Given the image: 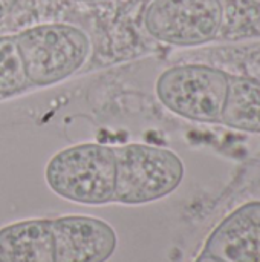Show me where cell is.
<instances>
[{"label": "cell", "instance_id": "5b68a950", "mask_svg": "<svg viewBox=\"0 0 260 262\" xmlns=\"http://www.w3.org/2000/svg\"><path fill=\"white\" fill-rule=\"evenodd\" d=\"M222 25V0H153L144 12L147 32L173 46L208 43L218 37Z\"/></svg>", "mask_w": 260, "mask_h": 262}, {"label": "cell", "instance_id": "7c38bea8", "mask_svg": "<svg viewBox=\"0 0 260 262\" xmlns=\"http://www.w3.org/2000/svg\"><path fill=\"white\" fill-rule=\"evenodd\" d=\"M15 5H17V0H0V20L6 17L14 9Z\"/></svg>", "mask_w": 260, "mask_h": 262}, {"label": "cell", "instance_id": "3957f363", "mask_svg": "<svg viewBox=\"0 0 260 262\" xmlns=\"http://www.w3.org/2000/svg\"><path fill=\"white\" fill-rule=\"evenodd\" d=\"M116 180L113 201L146 204L178 189L184 178L182 160L170 149L130 143L113 147Z\"/></svg>", "mask_w": 260, "mask_h": 262}, {"label": "cell", "instance_id": "ba28073f", "mask_svg": "<svg viewBox=\"0 0 260 262\" xmlns=\"http://www.w3.org/2000/svg\"><path fill=\"white\" fill-rule=\"evenodd\" d=\"M0 262H55L52 221L29 220L0 229Z\"/></svg>", "mask_w": 260, "mask_h": 262}, {"label": "cell", "instance_id": "6da1fadb", "mask_svg": "<svg viewBox=\"0 0 260 262\" xmlns=\"http://www.w3.org/2000/svg\"><path fill=\"white\" fill-rule=\"evenodd\" d=\"M46 181L61 198L89 206L112 203L116 166L113 147L75 144L55 154L46 166Z\"/></svg>", "mask_w": 260, "mask_h": 262}, {"label": "cell", "instance_id": "277c9868", "mask_svg": "<svg viewBox=\"0 0 260 262\" xmlns=\"http://www.w3.org/2000/svg\"><path fill=\"white\" fill-rule=\"evenodd\" d=\"M230 75L207 64H179L156 81L159 101L173 114L201 123L221 121Z\"/></svg>", "mask_w": 260, "mask_h": 262}, {"label": "cell", "instance_id": "8fae6325", "mask_svg": "<svg viewBox=\"0 0 260 262\" xmlns=\"http://www.w3.org/2000/svg\"><path fill=\"white\" fill-rule=\"evenodd\" d=\"M195 262H241L238 259H233L230 256L225 255H213V253H207V252H201V255L196 258Z\"/></svg>", "mask_w": 260, "mask_h": 262}, {"label": "cell", "instance_id": "30bf717a", "mask_svg": "<svg viewBox=\"0 0 260 262\" xmlns=\"http://www.w3.org/2000/svg\"><path fill=\"white\" fill-rule=\"evenodd\" d=\"M29 86L15 35L0 37V97L12 95Z\"/></svg>", "mask_w": 260, "mask_h": 262}, {"label": "cell", "instance_id": "7a4b0ae2", "mask_svg": "<svg viewBox=\"0 0 260 262\" xmlns=\"http://www.w3.org/2000/svg\"><path fill=\"white\" fill-rule=\"evenodd\" d=\"M31 86H51L74 75L89 58V35L66 23H44L15 35Z\"/></svg>", "mask_w": 260, "mask_h": 262}, {"label": "cell", "instance_id": "8992f818", "mask_svg": "<svg viewBox=\"0 0 260 262\" xmlns=\"http://www.w3.org/2000/svg\"><path fill=\"white\" fill-rule=\"evenodd\" d=\"M52 232L55 262H106L116 249L115 230L98 218H57Z\"/></svg>", "mask_w": 260, "mask_h": 262}, {"label": "cell", "instance_id": "4fadbf2b", "mask_svg": "<svg viewBox=\"0 0 260 262\" xmlns=\"http://www.w3.org/2000/svg\"><path fill=\"white\" fill-rule=\"evenodd\" d=\"M74 2H86V3H93V2H101V0H74Z\"/></svg>", "mask_w": 260, "mask_h": 262}, {"label": "cell", "instance_id": "52a82bcc", "mask_svg": "<svg viewBox=\"0 0 260 262\" xmlns=\"http://www.w3.org/2000/svg\"><path fill=\"white\" fill-rule=\"evenodd\" d=\"M204 252L260 262V201L245 203L225 216L207 238Z\"/></svg>", "mask_w": 260, "mask_h": 262}, {"label": "cell", "instance_id": "9c48e42d", "mask_svg": "<svg viewBox=\"0 0 260 262\" xmlns=\"http://www.w3.org/2000/svg\"><path fill=\"white\" fill-rule=\"evenodd\" d=\"M221 121L228 127L260 134V81L251 77L230 75Z\"/></svg>", "mask_w": 260, "mask_h": 262}]
</instances>
